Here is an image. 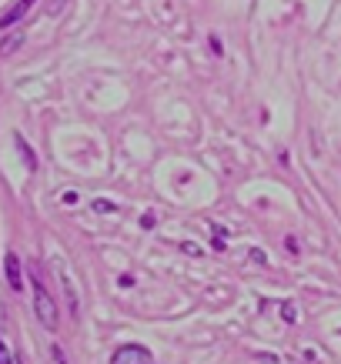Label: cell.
Listing matches in <instances>:
<instances>
[{"mask_svg": "<svg viewBox=\"0 0 341 364\" xmlns=\"http://www.w3.org/2000/svg\"><path fill=\"white\" fill-rule=\"evenodd\" d=\"M34 311H37V321H40L47 331H57L60 314H57V304H54V298L47 294V287L37 281V274H34Z\"/></svg>", "mask_w": 341, "mask_h": 364, "instance_id": "6da1fadb", "label": "cell"}, {"mask_svg": "<svg viewBox=\"0 0 341 364\" xmlns=\"http://www.w3.org/2000/svg\"><path fill=\"white\" fill-rule=\"evenodd\" d=\"M110 364H151V351L144 344H124L110 354Z\"/></svg>", "mask_w": 341, "mask_h": 364, "instance_id": "7a4b0ae2", "label": "cell"}, {"mask_svg": "<svg viewBox=\"0 0 341 364\" xmlns=\"http://www.w3.org/2000/svg\"><path fill=\"white\" fill-rule=\"evenodd\" d=\"M34 3H37V0H17V3H14V7H10V10H7V14L0 17V27H3V30H7V27H14V24H17V21H21V17L27 14V10L34 7Z\"/></svg>", "mask_w": 341, "mask_h": 364, "instance_id": "3957f363", "label": "cell"}, {"mask_svg": "<svg viewBox=\"0 0 341 364\" xmlns=\"http://www.w3.org/2000/svg\"><path fill=\"white\" fill-rule=\"evenodd\" d=\"M3 271H7V281H10L14 291L24 287V278H21V258H17V254H7V258H3Z\"/></svg>", "mask_w": 341, "mask_h": 364, "instance_id": "277c9868", "label": "cell"}, {"mask_svg": "<svg viewBox=\"0 0 341 364\" xmlns=\"http://www.w3.org/2000/svg\"><path fill=\"white\" fill-rule=\"evenodd\" d=\"M24 44V30H10L3 40H0V57H10V53L17 51Z\"/></svg>", "mask_w": 341, "mask_h": 364, "instance_id": "5b68a950", "label": "cell"}, {"mask_svg": "<svg viewBox=\"0 0 341 364\" xmlns=\"http://www.w3.org/2000/svg\"><path fill=\"white\" fill-rule=\"evenodd\" d=\"M17 151H21V157L27 160V167L34 171V167H37V157H34V151H30V144H27L24 137H17Z\"/></svg>", "mask_w": 341, "mask_h": 364, "instance_id": "8992f818", "label": "cell"}, {"mask_svg": "<svg viewBox=\"0 0 341 364\" xmlns=\"http://www.w3.org/2000/svg\"><path fill=\"white\" fill-rule=\"evenodd\" d=\"M0 364H14V358H10V351H7L3 341H0Z\"/></svg>", "mask_w": 341, "mask_h": 364, "instance_id": "52a82bcc", "label": "cell"}, {"mask_svg": "<svg viewBox=\"0 0 341 364\" xmlns=\"http://www.w3.org/2000/svg\"><path fill=\"white\" fill-rule=\"evenodd\" d=\"M60 7H64V0H54V3H51V14H57Z\"/></svg>", "mask_w": 341, "mask_h": 364, "instance_id": "ba28073f", "label": "cell"}]
</instances>
